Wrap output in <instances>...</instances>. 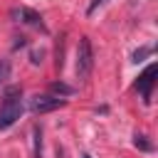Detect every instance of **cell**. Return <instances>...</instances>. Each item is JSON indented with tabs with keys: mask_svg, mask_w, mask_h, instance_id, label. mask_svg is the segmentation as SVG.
<instances>
[{
	"mask_svg": "<svg viewBox=\"0 0 158 158\" xmlns=\"http://www.w3.org/2000/svg\"><path fill=\"white\" fill-rule=\"evenodd\" d=\"M22 114V91L20 86H10L0 104V128H10Z\"/></svg>",
	"mask_w": 158,
	"mask_h": 158,
	"instance_id": "cell-1",
	"label": "cell"
},
{
	"mask_svg": "<svg viewBox=\"0 0 158 158\" xmlns=\"http://www.w3.org/2000/svg\"><path fill=\"white\" fill-rule=\"evenodd\" d=\"M94 69V49H91V40L81 37L79 47H77V74L79 79H86Z\"/></svg>",
	"mask_w": 158,
	"mask_h": 158,
	"instance_id": "cell-2",
	"label": "cell"
},
{
	"mask_svg": "<svg viewBox=\"0 0 158 158\" xmlns=\"http://www.w3.org/2000/svg\"><path fill=\"white\" fill-rule=\"evenodd\" d=\"M62 106H64V99H57V96H49V94H37L30 101V109L35 114H49V111H57Z\"/></svg>",
	"mask_w": 158,
	"mask_h": 158,
	"instance_id": "cell-3",
	"label": "cell"
},
{
	"mask_svg": "<svg viewBox=\"0 0 158 158\" xmlns=\"http://www.w3.org/2000/svg\"><path fill=\"white\" fill-rule=\"evenodd\" d=\"M153 77H156V64H148V67L143 69V74L138 77V81H136V89L143 94L146 101L151 99V89H153V81H156Z\"/></svg>",
	"mask_w": 158,
	"mask_h": 158,
	"instance_id": "cell-4",
	"label": "cell"
},
{
	"mask_svg": "<svg viewBox=\"0 0 158 158\" xmlns=\"http://www.w3.org/2000/svg\"><path fill=\"white\" fill-rule=\"evenodd\" d=\"M20 17H22V22H27L30 27H40V30H44V22H42L40 12H35V10H30V7H20Z\"/></svg>",
	"mask_w": 158,
	"mask_h": 158,
	"instance_id": "cell-5",
	"label": "cell"
},
{
	"mask_svg": "<svg viewBox=\"0 0 158 158\" xmlns=\"http://www.w3.org/2000/svg\"><path fill=\"white\" fill-rule=\"evenodd\" d=\"M49 89H52L54 94H62V96H69V94H74V89H72V86H67V84H62V81H54Z\"/></svg>",
	"mask_w": 158,
	"mask_h": 158,
	"instance_id": "cell-6",
	"label": "cell"
},
{
	"mask_svg": "<svg viewBox=\"0 0 158 158\" xmlns=\"http://www.w3.org/2000/svg\"><path fill=\"white\" fill-rule=\"evenodd\" d=\"M133 146H136V148H141V151H151V148H153L143 133H136V136H133Z\"/></svg>",
	"mask_w": 158,
	"mask_h": 158,
	"instance_id": "cell-7",
	"label": "cell"
},
{
	"mask_svg": "<svg viewBox=\"0 0 158 158\" xmlns=\"http://www.w3.org/2000/svg\"><path fill=\"white\" fill-rule=\"evenodd\" d=\"M7 79H10V62L0 59V84H5Z\"/></svg>",
	"mask_w": 158,
	"mask_h": 158,
	"instance_id": "cell-8",
	"label": "cell"
},
{
	"mask_svg": "<svg viewBox=\"0 0 158 158\" xmlns=\"http://www.w3.org/2000/svg\"><path fill=\"white\" fill-rule=\"evenodd\" d=\"M151 52H153V47H141V49H136V52H133V62H141V59H143L146 54H151Z\"/></svg>",
	"mask_w": 158,
	"mask_h": 158,
	"instance_id": "cell-9",
	"label": "cell"
},
{
	"mask_svg": "<svg viewBox=\"0 0 158 158\" xmlns=\"http://www.w3.org/2000/svg\"><path fill=\"white\" fill-rule=\"evenodd\" d=\"M30 57H32V59H30L32 64H40V62H42V49H40V52H32Z\"/></svg>",
	"mask_w": 158,
	"mask_h": 158,
	"instance_id": "cell-10",
	"label": "cell"
},
{
	"mask_svg": "<svg viewBox=\"0 0 158 158\" xmlns=\"http://www.w3.org/2000/svg\"><path fill=\"white\" fill-rule=\"evenodd\" d=\"M104 2H106V0H91V5H89V12H94V10H96L99 5H104Z\"/></svg>",
	"mask_w": 158,
	"mask_h": 158,
	"instance_id": "cell-11",
	"label": "cell"
},
{
	"mask_svg": "<svg viewBox=\"0 0 158 158\" xmlns=\"http://www.w3.org/2000/svg\"><path fill=\"white\" fill-rule=\"evenodd\" d=\"M81 158H91V156H89V153H84V156H81Z\"/></svg>",
	"mask_w": 158,
	"mask_h": 158,
	"instance_id": "cell-12",
	"label": "cell"
}]
</instances>
